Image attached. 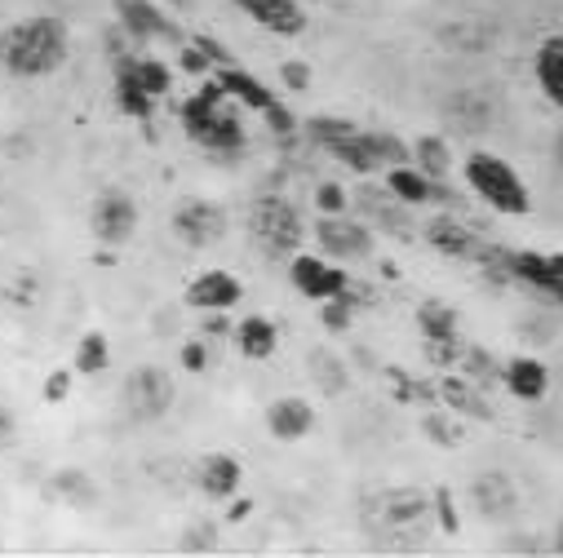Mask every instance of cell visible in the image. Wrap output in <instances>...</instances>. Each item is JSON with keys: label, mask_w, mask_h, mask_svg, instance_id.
Here are the masks:
<instances>
[{"label": "cell", "mask_w": 563, "mask_h": 558, "mask_svg": "<svg viewBox=\"0 0 563 558\" xmlns=\"http://www.w3.org/2000/svg\"><path fill=\"white\" fill-rule=\"evenodd\" d=\"M351 320H355V298H351V289L338 293V298H329V302H320V324H324L329 333H346Z\"/></svg>", "instance_id": "74e56055"}, {"label": "cell", "mask_w": 563, "mask_h": 558, "mask_svg": "<svg viewBox=\"0 0 563 558\" xmlns=\"http://www.w3.org/2000/svg\"><path fill=\"white\" fill-rule=\"evenodd\" d=\"M501 368H506V364H497L484 346H466V350H462V372H466L479 390H493V386L501 381Z\"/></svg>", "instance_id": "836d02e7"}, {"label": "cell", "mask_w": 563, "mask_h": 558, "mask_svg": "<svg viewBox=\"0 0 563 558\" xmlns=\"http://www.w3.org/2000/svg\"><path fill=\"white\" fill-rule=\"evenodd\" d=\"M71 381H76V368H54L45 377V403H63L71 394Z\"/></svg>", "instance_id": "ee69618b"}, {"label": "cell", "mask_w": 563, "mask_h": 558, "mask_svg": "<svg viewBox=\"0 0 563 558\" xmlns=\"http://www.w3.org/2000/svg\"><path fill=\"white\" fill-rule=\"evenodd\" d=\"M235 5L271 36L289 41V36H302L307 32V10L298 5V0H235Z\"/></svg>", "instance_id": "9a60e30c"}, {"label": "cell", "mask_w": 563, "mask_h": 558, "mask_svg": "<svg viewBox=\"0 0 563 558\" xmlns=\"http://www.w3.org/2000/svg\"><path fill=\"white\" fill-rule=\"evenodd\" d=\"M329 156L338 160V165H346L351 174H382V160H377V152H373V137H368V129H360L355 137H346V143H333L329 147Z\"/></svg>", "instance_id": "4316f807"}, {"label": "cell", "mask_w": 563, "mask_h": 558, "mask_svg": "<svg viewBox=\"0 0 563 558\" xmlns=\"http://www.w3.org/2000/svg\"><path fill=\"white\" fill-rule=\"evenodd\" d=\"M386 187H390V196L404 200L408 209H421V204H431V200H449V191H444L435 178L421 174L417 165H395V169H386Z\"/></svg>", "instance_id": "603a6c76"}, {"label": "cell", "mask_w": 563, "mask_h": 558, "mask_svg": "<svg viewBox=\"0 0 563 558\" xmlns=\"http://www.w3.org/2000/svg\"><path fill=\"white\" fill-rule=\"evenodd\" d=\"M550 549H554V554H563V518H559V527H554V540H550Z\"/></svg>", "instance_id": "f5cc1de1"}, {"label": "cell", "mask_w": 563, "mask_h": 558, "mask_svg": "<svg viewBox=\"0 0 563 558\" xmlns=\"http://www.w3.org/2000/svg\"><path fill=\"white\" fill-rule=\"evenodd\" d=\"M497 115H501V102L488 89H457V93L444 98V120L457 133L479 137V133H488L497 124Z\"/></svg>", "instance_id": "7c38bea8"}, {"label": "cell", "mask_w": 563, "mask_h": 558, "mask_svg": "<svg viewBox=\"0 0 563 558\" xmlns=\"http://www.w3.org/2000/svg\"><path fill=\"white\" fill-rule=\"evenodd\" d=\"M532 76H537V89L545 93V102L563 111V32H554V36H545L537 45Z\"/></svg>", "instance_id": "7402d4cb"}, {"label": "cell", "mask_w": 563, "mask_h": 558, "mask_svg": "<svg viewBox=\"0 0 563 558\" xmlns=\"http://www.w3.org/2000/svg\"><path fill=\"white\" fill-rule=\"evenodd\" d=\"M115 107L129 120H152L156 98L137 85V54H115Z\"/></svg>", "instance_id": "ac0fdd59"}, {"label": "cell", "mask_w": 563, "mask_h": 558, "mask_svg": "<svg viewBox=\"0 0 563 558\" xmlns=\"http://www.w3.org/2000/svg\"><path fill=\"white\" fill-rule=\"evenodd\" d=\"M435 510H440V527H444V532H453V527H457V514H453V505H449V492H444V488L435 492Z\"/></svg>", "instance_id": "681fc988"}, {"label": "cell", "mask_w": 563, "mask_h": 558, "mask_svg": "<svg viewBox=\"0 0 563 558\" xmlns=\"http://www.w3.org/2000/svg\"><path fill=\"white\" fill-rule=\"evenodd\" d=\"M440 45L462 49V54H484V49L497 45V27H488V23H449V27H440Z\"/></svg>", "instance_id": "f1b7e54d"}, {"label": "cell", "mask_w": 563, "mask_h": 558, "mask_svg": "<svg viewBox=\"0 0 563 558\" xmlns=\"http://www.w3.org/2000/svg\"><path fill=\"white\" fill-rule=\"evenodd\" d=\"M169 5H174V10H191V5H196V0H169Z\"/></svg>", "instance_id": "11a10c76"}, {"label": "cell", "mask_w": 563, "mask_h": 558, "mask_svg": "<svg viewBox=\"0 0 563 558\" xmlns=\"http://www.w3.org/2000/svg\"><path fill=\"white\" fill-rule=\"evenodd\" d=\"M550 266L559 270V279H563V253H550Z\"/></svg>", "instance_id": "db71d44e"}, {"label": "cell", "mask_w": 563, "mask_h": 558, "mask_svg": "<svg viewBox=\"0 0 563 558\" xmlns=\"http://www.w3.org/2000/svg\"><path fill=\"white\" fill-rule=\"evenodd\" d=\"M550 165H554V174H563V129L554 133V143H550Z\"/></svg>", "instance_id": "816d5d0a"}, {"label": "cell", "mask_w": 563, "mask_h": 558, "mask_svg": "<svg viewBox=\"0 0 563 558\" xmlns=\"http://www.w3.org/2000/svg\"><path fill=\"white\" fill-rule=\"evenodd\" d=\"M240 279L231 275V270H205V275H196L191 284H187V306L191 311H231L235 302H240Z\"/></svg>", "instance_id": "2e32d148"}, {"label": "cell", "mask_w": 563, "mask_h": 558, "mask_svg": "<svg viewBox=\"0 0 563 558\" xmlns=\"http://www.w3.org/2000/svg\"><path fill=\"white\" fill-rule=\"evenodd\" d=\"M386 191H390V187H386ZM360 200H364V209H373V217H377L382 226H395V231L404 226V209H408L404 200H395V196H390V200H382L377 191H364Z\"/></svg>", "instance_id": "f35d334b"}, {"label": "cell", "mask_w": 563, "mask_h": 558, "mask_svg": "<svg viewBox=\"0 0 563 558\" xmlns=\"http://www.w3.org/2000/svg\"><path fill=\"white\" fill-rule=\"evenodd\" d=\"M205 333H213V337H227V333H231V320H227L222 311H209V320H205Z\"/></svg>", "instance_id": "f907efd6"}, {"label": "cell", "mask_w": 563, "mask_h": 558, "mask_svg": "<svg viewBox=\"0 0 563 558\" xmlns=\"http://www.w3.org/2000/svg\"><path fill=\"white\" fill-rule=\"evenodd\" d=\"M316 204H320V213H351L346 191H342V187H333V182H324V187L316 191Z\"/></svg>", "instance_id": "f6af8a7d"}, {"label": "cell", "mask_w": 563, "mask_h": 558, "mask_svg": "<svg viewBox=\"0 0 563 558\" xmlns=\"http://www.w3.org/2000/svg\"><path fill=\"white\" fill-rule=\"evenodd\" d=\"M240 111L244 107L218 80H209L191 102L178 107V120H183V129H187V137H191L196 147H205L213 156H240L244 143H249Z\"/></svg>", "instance_id": "7a4b0ae2"}, {"label": "cell", "mask_w": 563, "mask_h": 558, "mask_svg": "<svg viewBox=\"0 0 563 558\" xmlns=\"http://www.w3.org/2000/svg\"><path fill=\"white\" fill-rule=\"evenodd\" d=\"M262 120H266V129H271V133H279V137H289V133L298 129V120H294V111H289L285 102H279V98H275V102H271V107L262 111Z\"/></svg>", "instance_id": "b9f144b4"}, {"label": "cell", "mask_w": 563, "mask_h": 558, "mask_svg": "<svg viewBox=\"0 0 563 558\" xmlns=\"http://www.w3.org/2000/svg\"><path fill=\"white\" fill-rule=\"evenodd\" d=\"M14 439H19V416H14L5 403H0V453H10Z\"/></svg>", "instance_id": "7dc6e473"}, {"label": "cell", "mask_w": 563, "mask_h": 558, "mask_svg": "<svg viewBox=\"0 0 563 558\" xmlns=\"http://www.w3.org/2000/svg\"><path fill=\"white\" fill-rule=\"evenodd\" d=\"M417 328H421V342H449L457 337V311L449 302H421L417 306Z\"/></svg>", "instance_id": "4dcf8cb0"}, {"label": "cell", "mask_w": 563, "mask_h": 558, "mask_svg": "<svg viewBox=\"0 0 563 558\" xmlns=\"http://www.w3.org/2000/svg\"><path fill=\"white\" fill-rule=\"evenodd\" d=\"M421 346H427V359H431V364H440V368L462 364V350H466V342H462V337H449V342H421Z\"/></svg>", "instance_id": "60d3db41"}, {"label": "cell", "mask_w": 563, "mask_h": 558, "mask_svg": "<svg viewBox=\"0 0 563 558\" xmlns=\"http://www.w3.org/2000/svg\"><path fill=\"white\" fill-rule=\"evenodd\" d=\"M289 284H294L307 302H329V298H338V293L351 289V279H346V270H342L338 261H329V257L294 253V257H289Z\"/></svg>", "instance_id": "ba28073f"}, {"label": "cell", "mask_w": 563, "mask_h": 558, "mask_svg": "<svg viewBox=\"0 0 563 558\" xmlns=\"http://www.w3.org/2000/svg\"><path fill=\"white\" fill-rule=\"evenodd\" d=\"M169 226H174V235H178L187 248H213V244L227 235V209H222L218 200L187 196V200L174 204Z\"/></svg>", "instance_id": "8992f818"}, {"label": "cell", "mask_w": 563, "mask_h": 558, "mask_svg": "<svg viewBox=\"0 0 563 558\" xmlns=\"http://www.w3.org/2000/svg\"><path fill=\"white\" fill-rule=\"evenodd\" d=\"M213 80H218L244 111H257V115H262V111L275 102V93H271L257 76H249L244 67H235V63H231V67H213Z\"/></svg>", "instance_id": "d4e9b609"}, {"label": "cell", "mask_w": 563, "mask_h": 558, "mask_svg": "<svg viewBox=\"0 0 563 558\" xmlns=\"http://www.w3.org/2000/svg\"><path fill=\"white\" fill-rule=\"evenodd\" d=\"M427 244L435 248V253H444V257H457V261H479V253H484V244L488 239H479L457 213H440V217H431L427 222Z\"/></svg>", "instance_id": "5bb4252c"}, {"label": "cell", "mask_w": 563, "mask_h": 558, "mask_svg": "<svg viewBox=\"0 0 563 558\" xmlns=\"http://www.w3.org/2000/svg\"><path fill=\"white\" fill-rule=\"evenodd\" d=\"M133 231H137V204H133V196L120 191V187H107V191L89 204V235H93L98 244L115 248V244H129Z\"/></svg>", "instance_id": "52a82bcc"}, {"label": "cell", "mask_w": 563, "mask_h": 558, "mask_svg": "<svg viewBox=\"0 0 563 558\" xmlns=\"http://www.w3.org/2000/svg\"><path fill=\"white\" fill-rule=\"evenodd\" d=\"M45 492H49V501H63V505H71V510H93V505L102 501L98 479H93L89 470H80V466L54 470L49 483H45Z\"/></svg>", "instance_id": "d6986e66"}, {"label": "cell", "mask_w": 563, "mask_h": 558, "mask_svg": "<svg viewBox=\"0 0 563 558\" xmlns=\"http://www.w3.org/2000/svg\"><path fill=\"white\" fill-rule=\"evenodd\" d=\"M307 372H311L316 390H320V394H329V399H338V394L346 390V381H351L346 364H342L333 350H311V355H307Z\"/></svg>", "instance_id": "f546056e"}, {"label": "cell", "mask_w": 563, "mask_h": 558, "mask_svg": "<svg viewBox=\"0 0 563 558\" xmlns=\"http://www.w3.org/2000/svg\"><path fill=\"white\" fill-rule=\"evenodd\" d=\"M178 549L183 554H213L218 549V523H209V518L187 523L183 536H178Z\"/></svg>", "instance_id": "8d00e7d4"}, {"label": "cell", "mask_w": 563, "mask_h": 558, "mask_svg": "<svg viewBox=\"0 0 563 558\" xmlns=\"http://www.w3.org/2000/svg\"><path fill=\"white\" fill-rule=\"evenodd\" d=\"M412 165L427 174V178L444 182L453 174V152H449V143H444L440 133H427V137H417V143H412Z\"/></svg>", "instance_id": "83f0119b"}, {"label": "cell", "mask_w": 563, "mask_h": 558, "mask_svg": "<svg viewBox=\"0 0 563 558\" xmlns=\"http://www.w3.org/2000/svg\"><path fill=\"white\" fill-rule=\"evenodd\" d=\"M178 67H183L187 76H213L209 54H205L200 45H191V36H187V45H183V54H178Z\"/></svg>", "instance_id": "7bdbcfd3"}, {"label": "cell", "mask_w": 563, "mask_h": 558, "mask_svg": "<svg viewBox=\"0 0 563 558\" xmlns=\"http://www.w3.org/2000/svg\"><path fill=\"white\" fill-rule=\"evenodd\" d=\"M435 510L431 492H421V488H386L377 496V518L386 527H412V523H427V514Z\"/></svg>", "instance_id": "e0dca14e"}, {"label": "cell", "mask_w": 563, "mask_h": 558, "mask_svg": "<svg viewBox=\"0 0 563 558\" xmlns=\"http://www.w3.org/2000/svg\"><path fill=\"white\" fill-rule=\"evenodd\" d=\"M174 399H178L174 377H169L161 364H137V368H129L124 381H120V408H124V416H129L133 426H156V422H165V416L174 412Z\"/></svg>", "instance_id": "5b68a950"}, {"label": "cell", "mask_w": 563, "mask_h": 558, "mask_svg": "<svg viewBox=\"0 0 563 558\" xmlns=\"http://www.w3.org/2000/svg\"><path fill=\"white\" fill-rule=\"evenodd\" d=\"M316 431V408L302 394H279L275 403H266V435L275 444H298Z\"/></svg>", "instance_id": "4fadbf2b"}, {"label": "cell", "mask_w": 563, "mask_h": 558, "mask_svg": "<svg viewBox=\"0 0 563 558\" xmlns=\"http://www.w3.org/2000/svg\"><path fill=\"white\" fill-rule=\"evenodd\" d=\"M440 399L453 416H471V422H493V408L484 399V390L471 377H444L440 381Z\"/></svg>", "instance_id": "cb8c5ba5"}, {"label": "cell", "mask_w": 563, "mask_h": 558, "mask_svg": "<svg viewBox=\"0 0 563 558\" xmlns=\"http://www.w3.org/2000/svg\"><path fill=\"white\" fill-rule=\"evenodd\" d=\"M462 178L466 187L493 209V213H506V217H523L532 209V196L523 187V178L493 152H471L466 165H462Z\"/></svg>", "instance_id": "3957f363"}, {"label": "cell", "mask_w": 563, "mask_h": 558, "mask_svg": "<svg viewBox=\"0 0 563 558\" xmlns=\"http://www.w3.org/2000/svg\"><path fill=\"white\" fill-rule=\"evenodd\" d=\"M71 54V32L54 14H32L0 32V67L19 80H45L54 76Z\"/></svg>", "instance_id": "6da1fadb"}, {"label": "cell", "mask_w": 563, "mask_h": 558, "mask_svg": "<svg viewBox=\"0 0 563 558\" xmlns=\"http://www.w3.org/2000/svg\"><path fill=\"white\" fill-rule=\"evenodd\" d=\"M421 435H427L435 448H457L466 439L462 416H444V412H421Z\"/></svg>", "instance_id": "e575fe53"}, {"label": "cell", "mask_w": 563, "mask_h": 558, "mask_svg": "<svg viewBox=\"0 0 563 558\" xmlns=\"http://www.w3.org/2000/svg\"><path fill=\"white\" fill-rule=\"evenodd\" d=\"M183 368L187 372H205L209 368V346L205 342H187L183 346Z\"/></svg>", "instance_id": "bcb514c9"}, {"label": "cell", "mask_w": 563, "mask_h": 558, "mask_svg": "<svg viewBox=\"0 0 563 558\" xmlns=\"http://www.w3.org/2000/svg\"><path fill=\"white\" fill-rule=\"evenodd\" d=\"M501 386H506V394H515L519 403H541L545 390H550V372H545L541 359L519 355V359H506V368H501Z\"/></svg>", "instance_id": "ffe728a7"}, {"label": "cell", "mask_w": 563, "mask_h": 558, "mask_svg": "<svg viewBox=\"0 0 563 558\" xmlns=\"http://www.w3.org/2000/svg\"><path fill=\"white\" fill-rule=\"evenodd\" d=\"M115 23L129 41L147 45V41H169V45H187V36L178 32L174 19L161 14V5H147V0H115Z\"/></svg>", "instance_id": "8fae6325"}, {"label": "cell", "mask_w": 563, "mask_h": 558, "mask_svg": "<svg viewBox=\"0 0 563 558\" xmlns=\"http://www.w3.org/2000/svg\"><path fill=\"white\" fill-rule=\"evenodd\" d=\"M249 235L266 257H294L307 239V222L294 200L285 196H257L249 204Z\"/></svg>", "instance_id": "277c9868"}, {"label": "cell", "mask_w": 563, "mask_h": 558, "mask_svg": "<svg viewBox=\"0 0 563 558\" xmlns=\"http://www.w3.org/2000/svg\"><path fill=\"white\" fill-rule=\"evenodd\" d=\"M279 85L294 89V93H307L311 89V67L302 58H285L279 63Z\"/></svg>", "instance_id": "ab89813d"}, {"label": "cell", "mask_w": 563, "mask_h": 558, "mask_svg": "<svg viewBox=\"0 0 563 558\" xmlns=\"http://www.w3.org/2000/svg\"><path fill=\"white\" fill-rule=\"evenodd\" d=\"M191 45H200V49L209 54V63H213V67H231V54H227L213 36H191Z\"/></svg>", "instance_id": "c3c4849f"}, {"label": "cell", "mask_w": 563, "mask_h": 558, "mask_svg": "<svg viewBox=\"0 0 563 558\" xmlns=\"http://www.w3.org/2000/svg\"><path fill=\"white\" fill-rule=\"evenodd\" d=\"M231 342H235V350H240L244 359H271L275 346H279V333H275V324H271L266 315H244V320L231 328Z\"/></svg>", "instance_id": "484cf974"}, {"label": "cell", "mask_w": 563, "mask_h": 558, "mask_svg": "<svg viewBox=\"0 0 563 558\" xmlns=\"http://www.w3.org/2000/svg\"><path fill=\"white\" fill-rule=\"evenodd\" d=\"M466 501L475 505V514L484 523H510L519 514L523 496H519V488H515V479L506 470H479L471 479V488H466Z\"/></svg>", "instance_id": "30bf717a"}, {"label": "cell", "mask_w": 563, "mask_h": 558, "mask_svg": "<svg viewBox=\"0 0 563 558\" xmlns=\"http://www.w3.org/2000/svg\"><path fill=\"white\" fill-rule=\"evenodd\" d=\"M174 67H165L161 58H137V85H143L152 98H165L174 89Z\"/></svg>", "instance_id": "d590c367"}, {"label": "cell", "mask_w": 563, "mask_h": 558, "mask_svg": "<svg viewBox=\"0 0 563 558\" xmlns=\"http://www.w3.org/2000/svg\"><path fill=\"white\" fill-rule=\"evenodd\" d=\"M196 483H200V492L209 501H231L240 492V483H244V466L231 453H209L200 461V470H196Z\"/></svg>", "instance_id": "44dd1931"}, {"label": "cell", "mask_w": 563, "mask_h": 558, "mask_svg": "<svg viewBox=\"0 0 563 558\" xmlns=\"http://www.w3.org/2000/svg\"><path fill=\"white\" fill-rule=\"evenodd\" d=\"M316 239L333 261H368L373 257V231L351 213H324L316 222Z\"/></svg>", "instance_id": "9c48e42d"}, {"label": "cell", "mask_w": 563, "mask_h": 558, "mask_svg": "<svg viewBox=\"0 0 563 558\" xmlns=\"http://www.w3.org/2000/svg\"><path fill=\"white\" fill-rule=\"evenodd\" d=\"M307 133H311V143H316V147L329 152L333 143H346V137H355L360 124L346 120V115H311V120H307Z\"/></svg>", "instance_id": "d6a6232c"}, {"label": "cell", "mask_w": 563, "mask_h": 558, "mask_svg": "<svg viewBox=\"0 0 563 558\" xmlns=\"http://www.w3.org/2000/svg\"><path fill=\"white\" fill-rule=\"evenodd\" d=\"M107 364H111V342H107L102 328H89V333L76 342V364H71V368H76L80 377H98Z\"/></svg>", "instance_id": "1f68e13d"}]
</instances>
